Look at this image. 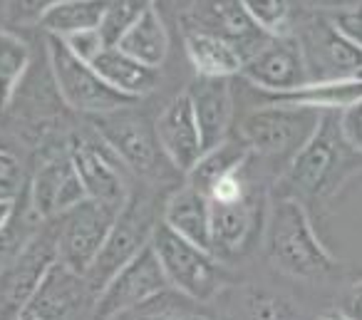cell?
<instances>
[{
	"label": "cell",
	"instance_id": "obj_16",
	"mask_svg": "<svg viewBox=\"0 0 362 320\" xmlns=\"http://www.w3.org/2000/svg\"><path fill=\"white\" fill-rule=\"evenodd\" d=\"M238 77L258 87L263 95L291 92L310 82L305 57H303L300 42L296 35L271 38L251 60L243 62V70Z\"/></svg>",
	"mask_w": 362,
	"mask_h": 320
},
{
	"label": "cell",
	"instance_id": "obj_35",
	"mask_svg": "<svg viewBox=\"0 0 362 320\" xmlns=\"http://www.w3.org/2000/svg\"><path fill=\"white\" fill-rule=\"evenodd\" d=\"M65 45L75 52L80 60L92 62L102 50H105V40H102L100 30H90V33H77V35L65 38Z\"/></svg>",
	"mask_w": 362,
	"mask_h": 320
},
{
	"label": "cell",
	"instance_id": "obj_3",
	"mask_svg": "<svg viewBox=\"0 0 362 320\" xmlns=\"http://www.w3.org/2000/svg\"><path fill=\"white\" fill-rule=\"evenodd\" d=\"M325 112L286 105H258L238 122V137L263 161H281L283 169L310 142Z\"/></svg>",
	"mask_w": 362,
	"mask_h": 320
},
{
	"label": "cell",
	"instance_id": "obj_22",
	"mask_svg": "<svg viewBox=\"0 0 362 320\" xmlns=\"http://www.w3.org/2000/svg\"><path fill=\"white\" fill-rule=\"evenodd\" d=\"M97 70V75L107 82L110 87H115L119 95L129 97V100H141L149 92L156 90L159 85V70L144 65V62L129 57L119 47H105L95 60L90 62Z\"/></svg>",
	"mask_w": 362,
	"mask_h": 320
},
{
	"label": "cell",
	"instance_id": "obj_17",
	"mask_svg": "<svg viewBox=\"0 0 362 320\" xmlns=\"http://www.w3.org/2000/svg\"><path fill=\"white\" fill-rule=\"evenodd\" d=\"M85 199V186L75 171L70 149L65 154H55L47 161H42V166L33 176L30 194H28L30 214L37 221L57 219Z\"/></svg>",
	"mask_w": 362,
	"mask_h": 320
},
{
	"label": "cell",
	"instance_id": "obj_34",
	"mask_svg": "<svg viewBox=\"0 0 362 320\" xmlns=\"http://www.w3.org/2000/svg\"><path fill=\"white\" fill-rule=\"evenodd\" d=\"M23 181V169L16 156L0 149V199H16Z\"/></svg>",
	"mask_w": 362,
	"mask_h": 320
},
{
	"label": "cell",
	"instance_id": "obj_30",
	"mask_svg": "<svg viewBox=\"0 0 362 320\" xmlns=\"http://www.w3.org/2000/svg\"><path fill=\"white\" fill-rule=\"evenodd\" d=\"M156 6V0H110L100 35L107 47L119 45V40Z\"/></svg>",
	"mask_w": 362,
	"mask_h": 320
},
{
	"label": "cell",
	"instance_id": "obj_25",
	"mask_svg": "<svg viewBox=\"0 0 362 320\" xmlns=\"http://www.w3.org/2000/svg\"><path fill=\"white\" fill-rule=\"evenodd\" d=\"M119 50H124L129 57L144 62V65L159 70L164 65L166 55H169V33H166V25L161 21L156 6L127 33L119 40Z\"/></svg>",
	"mask_w": 362,
	"mask_h": 320
},
{
	"label": "cell",
	"instance_id": "obj_40",
	"mask_svg": "<svg viewBox=\"0 0 362 320\" xmlns=\"http://www.w3.org/2000/svg\"><path fill=\"white\" fill-rule=\"evenodd\" d=\"M320 320H342V315H340V313H335V315H325V318H320Z\"/></svg>",
	"mask_w": 362,
	"mask_h": 320
},
{
	"label": "cell",
	"instance_id": "obj_7",
	"mask_svg": "<svg viewBox=\"0 0 362 320\" xmlns=\"http://www.w3.org/2000/svg\"><path fill=\"white\" fill-rule=\"evenodd\" d=\"M47 55H50V70L57 92L72 110L97 117L134 105V100L119 95L115 87L107 85L90 62L80 60L62 38L47 35Z\"/></svg>",
	"mask_w": 362,
	"mask_h": 320
},
{
	"label": "cell",
	"instance_id": "obj_14",
	"mask_svg": "<svg viewBox=\"0 0 362 320\" xmlns=\"http://www.w3.org/2000/svg\"><path fill=\"white\" fill-rule=\"evenodd\" d=\"M266 216L258 189L236 201H211V253L218 261L243 256L266 229Z\"/></svg>",
	"mask_w": 362,
	"mask_h": 320
},
{
	"label": "cell",
	"instance_id": "obj_39",
	"mask_svg": "<svg viewBox=\"0 0 362 320\" xmlns=\"http://www.w3.org/2000/svg\"><path fill=\"white\" fill-rule=\"evenodd\" d=\"M13 216H16V199H0V234L8 229Z\"/></svg>",
	"mask_w": 362,
	"mask_h": 320
},
{
	"label": "cell",
	"instance_id": "obj_9",
	"mask_svg": "<svg viewBox=\"0 0 362 320\" xmlns=\"http://www.w3.org/2000/svg\"><path fill=\"white\" fill-rule=\"evenodd\" d=\"M122 206L85 199L67 214L57 216V261L80 275H87L100 256Z\"/></svg>",
	"mask_w": 362,
	"mask_h": 320
},
{
	"label": "cell",
	"instance_id": "obj_31",
	"mask_svg": "<svg viewBox=\"0 0 362 320\" xmlns=\"http://www.w3.org/2000/svg\"><path fill=\"white\" fill-rule=\"evenodd\" d=\"M246 320H291V305L268 290H251L246 295Z\"/></svg>",
	"mask_w": 362,
	"mask_h": 320
},
{
	"label": "cell",
	"instance_id": "obj_18",
	"mask_svg": "<svg viewBox=\"0 0 362 320\" xmlns=\"http://www.w3.org/2000/svg\"><path fill=\"white\" fill-rule=\"evenodd\" d=\"M154 132L164 156L179 174H189L204 156V139L187 92L176 95L161 110L154 122Z\"/></svg>",
	"mask_w": 362,
	"mask_h": 320
},
{
	"label": "cell",
	"instance_id": "obj_12",
	"mask_svg": "<svg viewBox=\"0 0 362 320\" xmlns=\"http://www.w3.org/2000/svg\"><path fill=\"white\" fill-rule=\"evenodd\" d=\"M95 298L85 275L57 261L18 320H90Z\"/></svg>",
	"mask_w": 362,
	"mask_h": 320
},
{
	"label": "cell",
	"instance_id": "obj_24",
	"mask_svg": "<svg viewBox=\"0 0 362 320\" xmlns=\"http://www.w3.org/2000/svg\"><path fill=\"white\" fill-rule=\"evenodd\" d=\"M253 161V152L241 137H228L226 142H221L214 149L204 152V156L199 159V164L187 174L189 184L202 189L204 194H209L216 181H221L223 176L233 174V171L243 169Z\"/></svg>",
	"mask_w": 362,
	"mask_h": 320
},
{
	"label": "cell",
	"instance_id": "obj_4",
	"mask_svg": "<svg viewBox=\"0 0 362 320\" xmlns=\"http://www.w3.org/2000/svg\"><path fill=\"white\" fill-rule=\"evenodd\" d=\"M57 263V219L30 236L0 265V320H18L47 270Z\"/></svg>",
	"mask_w": 362,
	"mask_h": 320
},
{
	"label": "cell",
	"instance_id": "obj_23",
	"mask_svg": "<svg viewBox=\"0 0 362 320\" xmlns=\"http://www.w3.org/2000/svg\"><path fill=\"white\" fill-rule=\"evenodd\" d=\"M184 47L192 60L197 77H236L243 70V57L238 50L214 33L199 30L192 25H181Z\"/></svg>",
	"mask_w": 362,
	"mask_h": 320
},
{
	"label": "cell",
	"instance_id": "obj_2",
	"mask_svg": "<svg viewBox=\"0 0 362 320\" xmlns=\"http://www.w3.org/2000/svg\"><path fill=\"white\" fill-rule=\"evenodd\" d=\"M266 258L276 270L293 278L317 280L335 270V258L317 239L303 201L276 196L263 229Z\"/></svg>",
	"mask_w": 362,
	"mask_h": 320
},
{
	"label": "cell",
	"instance_id": "obj_28",
	"mask_svg": "<svg viewBox=\"0 0 362 320\" xmlns=\"http://www.w3.org/2000/svg\"><path fill=\"white\" fill-rule=\"evenodd\" d=\"M30 65V47L13 33L0 30V112H6Z\"/></svg>",
	"mask_w": 362,
	"mask_h": 320
},
{
	"label": "cell",
	"instance_id": "obj_15",
	"mask_svg": "<svg viewBox=\"0 0 362 320\" xmlns=\"http://www.w3.org/2000/svg\"><path fill=\"white\" fill-rule=\"evenodd\" d=\"M181 25H192L223 38L236 47L243 62L251 60L273 38L256 25V21L248 16L241 0H197L181 16Z\"/></svg>",
	"mask_w": 362,
	"mask_h": 320
},
{
	"label": "cell",
	"instance_id": "obj_26",
	"mask_svg": "<svg viewBox=\"0 0 362 320\" xmlns=\"http://www.w3.org/2000/svg\"><path fill=\"white\" fill-rule=\"evenodd\" d=\"M107 6L110 0H62L60 6H55L42 18L40 25L47 30V35L62 38V40L77 33L100 30Z\"/></svg>",
	"mask_w": 362,
	"mask_h": 320
},
{
	"label": "cell",
	"instance_id": "obj_8",
	"mask_svg": "<svg viewBox=\"0 0 362 320\" xmlns=\"http://www.w3.org/2000/svg\"><path fill=\"white\" fill-rule=\"evenodd\" d=\"M293 35L300 42L310 82L362 80V50L352 45L327 16L305 13Z\"/></svg>",
	"mask_w": 362,
	"mask_h": 320
},
{
	"label": "cell",
	"instance_id": "obj_13",
	"mask_svg": "<svg viewBox=\"0 0 362 320\" xmlns=\"http://www.w3.org/2000/svg\"><path fill=\"white\" fill-rule=\"evenodd\" d=\"M70 156L75 171L85 186L87 199L102 201L110 206H124L129 199L127 166L112 147L95 132L92 139H75L70 144Z\"/></svg>",
	"mask_w": 362,
	"mask_h": 320
},
{
	"label": "cell",
	"instance_id": "obj_21",
	"mask_svg": "<svg viewBox=\"0 0 362 320\" xmlns=\"http://www.w3.org/2000/svg\"><path fill=\"white\" fill-rule=\"evenodd\" d=\"M268 105L303 107L315 112H345L352 105L362 102V80H322L305 82L291 92L263 95Z\"/></svg>",
	"mask_w": 362,
	"mask_h": 320
},
{
	"label": "cell",
	"instance_id": "obj_6",
	"mask_svg": "<svg viewBox=\"0 0 362 320\" xmlns=\"http://www.w3.org/2000/svg\"><path fill=\"white\" fill-rule=\"evenodd\" d=\"M156 226H159V221L154 214V201L141 194H129L105 246H102L100 256L85 275L92 293H100L132 258H136L151 244V234Z\"/></svg>",
	"mask_w": 362,
	"mask_h": 320
},
{
	"label": "cell",
	"instance_id": "obj_38",
	"mask_svg": "<svg viewBox=\"0 0 362 320\" xmlns=\"http://www.w3.org/2000/svg\"><path fill=\"white\" fill-rule=\"evenodd\" d=\"M303 13H320V16H332L342 8L352 6L357 0H296Z\"/></svg>",
	"mask_w": 362,
	"mask_h": 320
},
{
	"label": "cell",
	"instance_id": "obj_10",
	"mask_svg": "<svg viewBox=\"0 0 362 320\" xmlns=\"http://www.w3.org/2000/svg\"><path fill=\"white\" fill-rule=\"evenodd\" d=\"M92 130L112 147V152L119 156L122 164L132 174L154 179L161 174L164 164H169V159L159 147V139H156L154 127L146 125L144 117L129 112V107L92 117Z\"/></svg>",
	"mask_w": 362,
	"mask_h": 320
},
{
	"label": "cell",
	"instance_id": "obj_33",
	"mask_svg": "<svg viewBox=\"0 0 362 320\" xmlns=\"http://www.w3.org/2000/svg\"><path fill=\"white\" fill-rule=\"evenodd\" d=\"M60 3L62 0H11L8 3V13H11L13 21L33 23V21H42Z\"/></svg>",
	"mask_w": 362,
	"mask_h": 320
},
{
	"label": "cell",
	"instance_id": "obj_37",
	"mask_svg": "<svg viewBox=\"0 0 362 320\" xmlns=\"http://www.w3.org/2000/svg\"><path fill=\"white\" fill-rule=\"evenodd\" d=\"M337 313L345 320H362V278L347 285V290L340 298V305H337Z\"/></svg>",
	"mask_w": 362,
	"mask_h": 320
},
{
	"label": "cell",
	"instance_id": "obj_29",
	"mask_svg": "<svg viewBox=\"0 0 362 320\" xmlns=\"http://www.w3.org/2000/svg\"><path fill=\"white\" fill-rule=\"evenodd\" d=\"M241 3L256 25L273 38L293 35L300 18L305 16L296 0H241Z\"/></svg>",
	"mask_w": 362,
	"mask_h": 320
},
{
	"label": "cell",
	"instance_id": "obj_1",
	"mask_svg": "<svg viewBox=\"0 0 362 320\" xmlns=\"http://www.w3.org/2000/svg\"><path fill=\"white\" fill-rule=\"evenodd\" d=\"M362 156L342 135L340 112H325L317 132L281 171L278 196L298 201L330 199L357 169Z\"/></svg>",
	"mask_w": 362,
	"mask_h": 320
},
{
	"label": "cell",
	"instance_id": "obj_27",
	"mask_svg": "<svg viewBox=\"0 0 362 320\" xmlns=\"http://www.w3.org/2000/svg\"><path fill=\"white\" fill-rule=\"evenodd\" d=\"M129 320H218V315L202 300L166 288L164 293L154 295L134 313H129Z\"/></svg>",
	"mask_w": 362,
	"mask_h": 320
},
{
	"label": "cell",
	"instance_id": "obj_41",
	"mask_svg": "<svg viewBox=\"0 0 362 320\" xmlns=\"http://www.w3.org/2000/svg\"><path fill=\"white\" fill-rule=\"evenodd\" d=\"M342 320H345V318H342Z\"/></svg>",
	"mask_w": 362,
	"mask_h": 320
},
{
	"label": "cell",
	"instance_id": "obj_19",
	"mask_svg": "<svg viewBox=\"0 0 362 320\" xmlns=\"http://www.w3.org/2000/svg\"><path fill=\"white\" fill-rule=\"evenodd\" d=\"M192 110L204 139V152L214 149L231 137L233 127V85L231 77H197L187 90Z\"/></svg>",
	"mask_w": 362,
	"mask_h": 320
},
{
	"label": "cell",
	"instance_id": "obj_32",
	"mask_svg": "<svg viewBox=\"0 0 362 320\" xmlns=\"http://www.w3.org/2000/svg\"><path fill=\"white\" fill-rule=\"evenodd\" d=\"M327 18H330L332 25H335L352 45H357L362 50V0H357V3L342 8V11L332 13V16H327Z\"/></svg>",
	"mask_w": 362,
	"mask_h": 320
},
{
	"label": "cell",
	"instance_id": "obj_20",
	"mask_svg": "<svg viewBox=\"0 0 362 320\" xmlns=\"http://www.w3.org/2000/svg\"><path fill=\"white\" fill-rule=\"evenodd\" d=\"M161 224L192 244L211 251V199L189 181L166 199Z\"/></svg>",
	"mask_w": 362,
	"mask_h": 320
},
{
	"label": "cell",
	"instance_id": "obj_11",
	"mask_svg": "<svg viewBox=\"0 0 362 320\" xmlns=\"http://www.w3.org/2000/svg\"><path fill=\"white\" fill-rule=\"evenodd\" d=\"M166 288L171 285L149 244L97 293L90 320H117L119 315H129Z\"/></svg>",
	"mask_w": 362,
	"mask_h": 320
},
{
	"label": "cell",
	"instance_id": "obj_5",
	"mask_svg": "<svg viewBox=\"0 0 362 320\" xmlns=\"http://www.w3.org/2000/svg\"><path fill=\"white\" fill-rule=\"evenodd\" d=\"M151 248L161 263L166 280L174 290L194 300H211L221 288V268L211 251L192 244L161 224L151 234Z\"/></svg>",
	"mask_w": 362,
	"mask_h": 320
},
{
	"label": "cell",
	"instance_id": "obj_36",
	"mask_svg": "<svg viewBox=\"0 0 362 320\" xmlns=\"http://www.w3.org/2000/svg\"><path fill=\"white\" fill-rule=\"evenodd\" d=\"M340 125L347 144L362 156V102L352 105L350 110L340 112Z\"/></svg>",
	"mask_w": 362,
	"mask_h": 320
}]
</instances>
